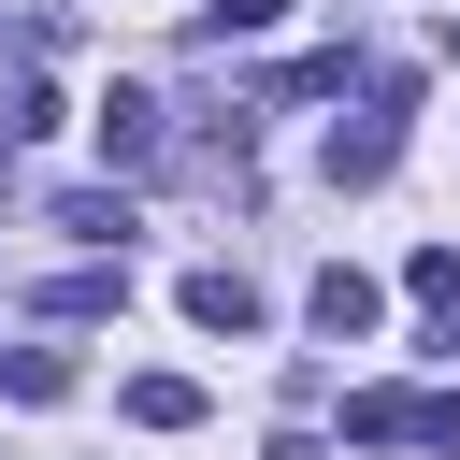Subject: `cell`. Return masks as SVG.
Instances as JSON below:
<instances>
[{
    "label": "cell",
    "instance_id": "obj_1",
    "mask_svg": "<svg viewBox=\"0 0 460 460\" xmlns=\"http://www.w3.org/2000/svg\"><path fill=\"white\" fill-rule=\"evenodd\" d=\"M345 446H431V460H460V402L446 388H345Z\"/></svg>",
    "mask_w": 460,
    "mask_h": 460
},
{
    "label": "cell",
    "instance_id": "obj_2",
    "mask_svg": "<svg viewBox=\"0 0 460 460\" xmlns=\"http://www.w3.org/2000/svg\"><path fill=\"white\" fill-rule=\"evenodd\" d=\"M402 101H417V72H374V115L331 129V187H388V158H402Z\"/></svg>",
    "mask_w": 460,
    "mask_h": 460
},
{
    "label": "cell",
    "instance_id": "obj_3",
    "mask_svg": "<svg viewBox=\"0 0 460 460\" xmlns=\"http://www.w3.org/2000/svg\"><path fill=\"white\" fill-rule=\"evenodd\" d=\"M86 129H101V158H115V172H158V158H172L158 86H101V115H86Z\"/></svg>",
    "mask_w": 460,
    "mask_h": 460
},
{
    "label": "cell",
    "instance_id": "obj_4",
    "mask_svg": "<svg viewBox=\"0 0 460 460\" xmlns=\"http://www.w3.org/2000/svg\"><path fill=\"white\" fill-rule=\"evenodd\" d=\"M374 316H388V288H374L359 259H331V273H316V331H331V345H359Z\"/></svg>",
    "mask_w": 460,
    "mask_h": 460
},
{
    "label": "cell",
    "instance_id": "obj_5",
    "mask_svg": "<svg viewBox=\"0 0 460 460\" xmlns=\"http://www.w3.org/2000/svg\"><path fill=\"white\" fill-rule=\"evenodd\" d=\"M187 331H230V345H244V331H259V288H244V273H187Z\"/></svg>",
    "mask_w": 460,
    "mask_h": 460
},
{
    "label": "cell",
    "instance_id": "obj_6",
    "mask_svg": "<svg viewBox=\"0 0 460 460\" xmlns=\"http://www.w3.org/2000/svg\"><path fill=\"white\" fill-rule=\"evenodd\" d=\"M58 230H72V244H129V230H144V216H129V201H115V187H58Z\"/></svg>",
    "mask_w": 460,
    "mask_h": 460
},
{
    "label": "cell",
    "instance_id": "obj_7",
    "mask_svg": "<svg viewBox=\"0 0 460 460\" xmlns=\"http://www.w3.org/2000/svg\"><path fill=\"white\" fill-rule=\"evenodd\" d=\"M129 417H144V431H201V388H187V374H129Z\"/></svg>",
    "mask_w": 460,
    "mask_h": 460
},
{
    "label": "cell",
    "instance_id": "obj_8",
    "mask_svg": "<svg viewBox=\"0 0 460 460\" xmlns=\"http://www.w3.org/2000/svg\"><path fill=\"white\" fill-rule=\"evenodd\" d=\"M0 388H14V402H58L72 359H58V345H0Z\"/></svg>",
    "mask_w": 460,
    "mask_h": 460
},
{
    "label": "cell",
    "instance_id": "obj_9",
    "mask_svg": "<svg viewBox=\"0 0 460 460\" xmlns=\"http://www.w3.org/2000/svg\"><path fill=\"white\" fill-rule=\"evenodd\" d=\"M402 302H431V316H446V302H460V244H417V259H402Z\"/></svg>",
    "mask_w": 460,
    "mask_h": 460
},
{
    "label": "cell",
    "instance_id": "obj_10",
    "mask_svg": "<svg viewBox=\"0 0 460 460\" xmlns=\"http://www.w3.org/2000/svg\"><path fill=\"white\" fill-rule=\"evenodd\" d=\"M259 29H288V0H201V43H259Z\"/></svg>",
    "mask_w": 460,
    "mask_h": 460
},
{
    "label": "cell",
    "instance_id": "obj_11",
    "mask_svg": "<svg viewBox=\"0 0 460 460\" xmlns=\"http://www.w3.org/2000/svg\"><path fill=\"white\" fill-rule=\"evenodd\" d=\"M43 316H58V331H72V316H115V273H58V288H43Z\"/></svg>",
    "mask_w": 460,
    "mask_h": 460
},
{
    "label": "cell",
    "instance_id": "obj_12",
    "mask_svg": "<svg viewBox=\"0 0 460 460\" xmlns=\"http://www.w3.org/2000/svg\"><path fill=\"white\" fill-rule=\"evenodd\" d=\"M446 58H460V14H446Z\"/></svg>",
    "mask_w": 460,
    "mask_h": 460
},
{
    "label": "cell",
    "instance_id": "obj_13",
    "mask_svg": "<svg viewBox=\"0 0 460 460\" xmlns=\"http://www.w3.org/2000/svg\"><path fill=\"white\" fill-rule=\"evenodd\" d=\"M446 345H460V331H446Z\"/></svg>",
    "mask_w": 460,
    "mask_h": 460
}]
</instances>
